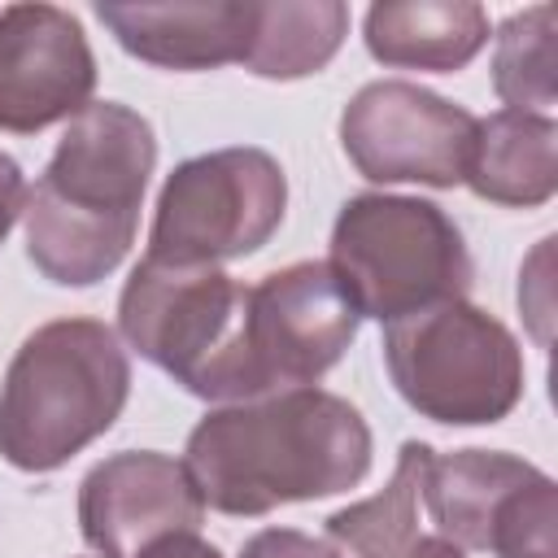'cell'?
Returning <instances> with one entry per match:
<instances>
[{"mask_svg":"<svg viewBox=\"0 0 558 558\" xmlns=\"http://www.w3.org/2000/svg\"><path fill=\"white\" fill-rule=\"evenodd\" d=\"M183 466L209 510L257 519L357 488L371 471V427L336 392L283 388L209 410L187 436Z\"/></svg>","mask_w":558,"mask_h":558,"instance_id":"cell-1","label":"cell"},{"mask_svg":"<svg viewBox=\"0 0 558 558\" xmlns=\"http://www.w3.org/2000/svg\"><path fill=\"white\" fill-rule=\"evenodd\" d=\"M153 166L157 135L144 113L118 100H92L74 113L26 192L31 266L61 288H92L113 275L135 244Z\"/></svg>","mask_w":558,"mask_h":558,"instance_id":"cell-2","label":"cell"},{"mask_svg":"<svg viewBox=\"0 0 558 558\" xmlns=\"http://www.w3.org/2000/svg\"><path fill=\"white\" fill-rule=\"evenodd\" d=\"M131 397V362L100 318L35 327L0 384V458L48 475L105 436Z\"/></svg>","mask_w":558,"mask_h":558,"instance_id":"cell-3","label":"cell"},{"mask_svg":"<svg viewBox=\"0 0 558 558\" xmlns=\"http://www.w3.org/2000/svg\"><path fill=\"white\" fill-rule=\"evenodd\" d=\"M122 340L201 401H253L244 344V283L222 266H170L144 257L118 296Z\"/></svg>","mask_w":558,"mask_h":558,"instance_id":"cell-4","label":"cell"},{"mask_svg":"<svg viewBox=\"0 0 558 558\" xmlns=\"http://www.w3.org/2000/svg\"><path fill=\"white\" fill-rule=\"evenodd\" d=\"M327 266L357 318L379 323L462 301L475 279L458 222L436 201L392 192H362L340 205Z\"/></svg>","mask_w":558,"mask_h":558,"instance_id":"cell-5","label":"cell"},{"mask_svg":"<svg viewBox=\"0 0 558 558\" xmlns=\"http://www.w3.org/2000/svg\"><path fill=\"white\" fill-rule=\"evenodd\" d=\"M384 366L410 410L449 427L501 423L523 397L519 340L466 296L384 323Z\"/></svg>","mask_w":558,"mask_h":558,"instance_id":"cell-6","label":"cell"},{"mask_svg":"<svg viewBox=\"0 0 558 558\" xmlns=\"http://www.w3.org/2000/svg\"><path fill=\"white\" fill-rule=\"evenodd\" d=\"M288 179L266 148H218L179 161L157 196L148 253L170 266H222L257 253L283 222Z\"/></svg>","mask_w":558,"mask_h":558,"instance_id":"cell-7","label":"cell"},{"mask_svg":"<svg viewBox=\"0 0 558 558\" xmlns=\"http://www.w3.org/2000/svg\"><path fill=\"white\" fill-rule=\"evenodd\" d=\"M475 122V113L418 83L379 78L344 105L340 144L371 183L453 187L466 179Z\"/></svg>","mask_w":558,"mask_h":558,"instance_id":"cell-8","label":"cell"},{"mask_svg":"<svg viewBox=\"0 0 558 558\" xmlns=\"http://www.w3.org/2000/svg\"><path fill=\"white\" fill-rule=\"evenodd\" d=\"M357 310L327 262H292L244 288V344L257 392L314 388L353 344Z\"/></svg>","mask_w":558,"mask_h":558,"instance_id":"cell-9","label":"cell"},{"mask_svg":"<svg viewBox=\"0 0 558 558\" xmlns=\"http://www.w3.org/2000/svg\"><path fill=\"white\" fill-rule=\"evenodd\" d=\"M96 57L70 9H0V131L35 135L92 105Z\"/></svg>","mask_w":558,"mask_h":558,"instance_id":"cell-10","label":"cell"},{"mask_svg":"<svg viewBox=\"0 0 558 558\" xmlns=\"http://www.w3.org/2000/svg\"><path fill=\"white\" fill-rule=\"evenodd\" d=\"M201 519L205 501L170 453L122 449L78 484V532L100 558H140L166 536L196 532Z\"/></svg>","mask_w":558,"mask_h":558,"instance_id":"cell-11","label":"cell"},{"mask_svg":"<svg viewBox=\"0 0 558 558\" xmlns=\"http://www.w3.org/2000/svg\"><path fill=\"white\" fill-rule=\"evenodd\" d=\"M105 31L135 57L161 70H218L244 57L253 4L196 0V4H96Z\"/></svg>","mask_w":558,"mask_h":558,"instance_id":"cell-12","label":"cell"},{"mask_svg":"<svg viewBox=\"0 0 558 558\" xmlns=\"http://www.w3.org/2000/svg\"><path fill=\"white\" fill-rule=\"evenodd\" d=\"M541 475H545L541 466L501 449H453V453L432 449L423 466L418 501L427 506L436 536H445L458 549L488 554L501 510L510 506L514 493H523Z\"/></svg>","mask_w":558,"mask_h":558,"instance_id":"cell-13","label":"cell"},{"mask_svg":"<svg viewBox=\"0 0 558 558\" xmlns=\"http://www.w3.org/2000/svg\"><path fill=\"white\" fill-rule=\"evenodd\" d=\"M362 39L379 65L453 74L488 44V13L475 0H384L366 9Z\"/></svg>","mask_w":558,"mask_h":558,"instance_id":"cell-14","label":"cell"},{"mask_svg":"<svg viewBox=\"0 0 558 558\" xmlns=\"http://www.w3.org/2000/svg\"><path fill=\"white\" fill-rule=\"evenodd\" d=\"M480 201L536 209L558 192V126L549 113L501 109L475 122L466 179Z\"/></svg>","mask_w":558,"mask_h":558,"instance_id":"cell-15","label":"cell"},{"mask_svg":"<svg viewBox=\"0 0 558 558\" xmlns=\"http://www.w3.org/2000/svg\"><path fill=\"white\" fill-rule=\"evenodd\" d=\"M349 35V9L340 0H279L253 4V31L240 65L257 78H305L318 74Z\"/></svg>","mask_w":558,"mask_h":558,"instance_id":"cell-16","label":"cell"},{"mask_svg":"<svg viewBox=\"0 0 558 558\" xmlns=\"http://www.w3.org/2000/svg\"><path fill=\"white\" fill-rule=\"evenodd\" d=\"M427 458L432 445L405 440L388 484L375 497L353 501L327 519V541L349 558H401L418 536L414 519H418V488Z\"/></svg>","mask_w":558,"mask_h":558,"instance_id":"cell-17","label":"cell"},{"mask_svg":"<svg viewBox=\"0 0 558 558\" xmlns=\"http://www.w3.org/2000/svg\"><path fill=\"white\" fill-rule=\"evenodd\" d=\"M554 22V4H532L497 26L493 92L514 113H549V105L558 100Z\"/></svg>","mask_w":558,"mask_h":558,"instance_id":"cell-18","label":"cell"},{"mask_svg":"<svg viewBox=\"0 0 558 558\" xmlns=\"http://www.w3.org/2000/svg\"><path fill=\"white\" fill-rule=\"evenodd\" d=\"M488 554L497 558H558V493L554 480L541 475L501 510Z\"/></svg>","mask_w":558,"mask_h":558,"instance_id":"cell-19","label":"cell"},{"mask_svg":"<svg viewBox=\"0 0 558 558\" xmlns=\"http://www.w3.org/2000/svg\"><path fill=\"white\" fill-rule=\"evenodd\" d=\"M240 558H344L331 541H318L310 532H296V527H266L257 536L244 541Z\"/></svg>","mask_w":558,"mask_h":558,"instance_id":"cell-20","label":"cell"},{"mask_svg":"<svg viewBox=\"0 0 558 558\" xmlns=\"http://www.w3.org/2000/svg\"><path fill=\"white\" fill-rule=\"evenodd\" d=\"M22 209H26V179H22V166H17L9 153H0V244L9 240L13 222L22 218Z\"/></svg>","mask_w":558,"mask_h":558,"instance_id":"cell-21","label":"cell"},{"mask_svg":"<svg viewBox=\"0 0 558 558\" xmlns=\"http://www.w3.org/2000/svg\"><path fill=\"white\" fill-rule=\"evenodd\" d=\"M140 558H222L209 541H201L196 532H179V536H166L157 545H148Z\"/></svg>","mask_w":558,"mask_h":558,"instance_id":"cell-22","label":"cell"},{"mask_svg":"<svg viewBox=\"0 0 558 558\" xmlns=\"http://www.w3.org/2000/svg\"><path fill=\"white\" fill-rule=\"evenodd\" d=\"M401 558H466L458 545H449L445 536H414V545Z\"/></svg>","mask_w":558,"mask_h":558,"instance_id":"cell-23","label":"cell"}]
</instances>
